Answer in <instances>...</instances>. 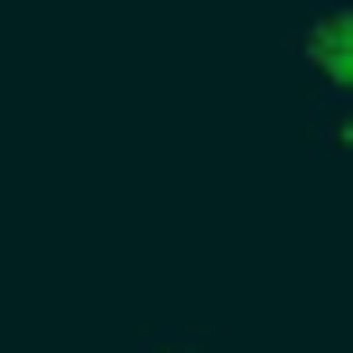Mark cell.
Segmentation results:
<instances>
[{
    "instance_id": "1",
    "label": "cell",
    "mask_w": 353,
    "mask_h": 353,
    "mask_svg": "<svg viewBox=\"0 0 353 353\" xmlns=\"http://www.w3.org/2000/svg\"><path fill=\"white\" fill-rule=\"evenodd\" d=\"M288 65H298V84L316 93H353V0H307L298 19H288Z\"/></svg>"
},
{
    "instance_id": "2",
    "label": "cell",
    "mask_w": 353,
    "mask_h": 353,
    "mask_svg": "<svg viewBox=\"0 0 353 353\" xmlns=\"http://www.w3.org/2000/svg\"><path fill=\"white\" fill-rule=\"evenodd\" d=\"M316 149L353 176V93H325V112H316Z\"/></svg>"
},
{
    "instance_id": "3",
    "label": "cell",
    "mask_w": 353,
    "mask_h": 353,
    "mask_svg": "<svg viewBox=\"0 0 353 353\" xmlns=\"http://www.w3.org/2000/svg\"><path fill=\"white\" fill-rule=\"evenodd\" d=\"M130 353H232V344H214V335H176V325H159V335H140Z\"/></svg>"
}]
</instances>
